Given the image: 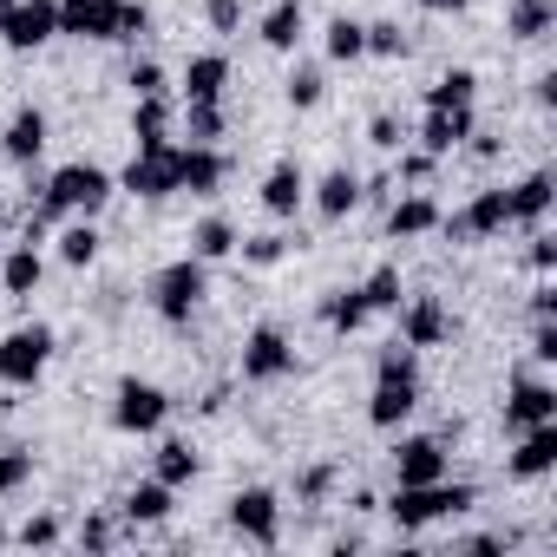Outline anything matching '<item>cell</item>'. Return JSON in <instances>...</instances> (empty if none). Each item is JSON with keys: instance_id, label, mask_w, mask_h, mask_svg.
Wrapping results in <instances>:
<instances>
[{"instance_id": "obj_1", "label": "cell", "mask_w": 557, "mask_h": 557, "mask_svg": "<svg viewBox=\"0 0 557 557\" xmlns=\"http://www.w3.org/2000/svg\"><path fill=\"white\" fill-rule=\"evenodd\" d=\"M106 197H112V171H99V164H60L47 177V197H40L34 223H27V243H40V230L60 223V216H92Z\"/></svg>"}, {"instance_id": "obj_2", "label": "cell", "mask_w": 557, "mask_h": 557, "mask_svg": "<svg viewBox=\"0 0 557 557\" xmlns=\"http://www.w3.org/2000/svg\"><path fill=\"white\" fill-rule=\"evenodd\" d=\"M413 407H420V361H413V348H407V342H387V355H381V368H374L368 420H374L381 433H394Z\"/></svg>"}, {"instance_id": "obj_3", "label": "cell", "mask_w": 557, "mask_h": 557, "mask_svg": "<svg viewBox=\"0 0 557 557\" xmlns=\"http://www.w3.org/2000/svg\"><path fill=\"white\" fill-rule=\"evenodd\" d=\"M151 14L138 0H60V34L73 40H138Z\"/></svg>"}, {"instance_id": "obj_4", "label": "cell", "mask_w": 557, "mask_h": 557, "mask_svg": "<svg viewBox=\"0 0 557 557\" xmlns=\"http://www.w3.org/2000/svg\"><path fill=\"white\" fill-rule=\"evenodd\" d=\"M466 505H472V485L433 479V485H400V498H394L387 511H394L400 531H426V524H440V518H459Z\"/></svg>"}, {"instance_id": "obj_5", "label": "cell", "mask_w": 557, "mask_h": 557, "mask_svg": "<svg viewBox=\"0 0 557 557\" xmlns=\"http://www.w3.org/2000/svg\"><path fill=\"white\" fill-rule=\"evenodd\" d=\"M60 34V0H0V40L14 53H34Z\"/></svg>"}, {"instance_id": "obj_6", "label": "cell", "mask_w": 557, "mask_h": 557, "mask_svg": "<svg viewBox=\"0 0 557 557\" xmlns=\"http://www.w3.org/2000/svg\"><path fill=\"white\" fill-rule=\"evenodd\" d=\"M197 302H203V262H197V256L164 262V269L151 275V309H158L164 322H190Z\"/></svg>"}, {"instance_id": "obj_7", "label": "cell", "mask_w": 557, "mask_h": 557, "mask_svg": "<svg viewBox=\"0 0 557 557\" xmlns=\"http://www.w3.org/2000/svg\"><path fill=\"white\" fill-rule=\"evenodd\" d=\"M47 355H53V329H14L0 342V387H34L47 374Z\"/></svg>"}, {"instance_id": "obj_8", "label": "cell", "mask_w": 557, "mask_h": 557, "mask_svg": "<svg viewBox=\"0 0 557 557\" xmlns=\"http://www.w3.org/2000/svg\"><path fill=\"white\" fill-rule=\"evenodd\" d=\"M230 524L249 537V544H283V498L275 492H262V485H249V492H236L230 498Z\"/></svg>"}, {"instance_id": "obj_9", "label": "cell", "mask_w": 557, "mask_h": 557, "mask_svg": "<svg viewBox=\"0 0 557 557\" xmlns=\"http://www.w3.org/2000/svg\"><path fill=\"white\" fill-rule=\"evenodd\" d=\"M171 413V394L151 387V381H119V400H112V426L119 433H158Z\"/></svg>"}, {"instance_id": "obj_10", "label": "cell", "mask_w": 557, "mask_h": 557, "mask_svg": "<svg viewBox=\"0 0 557 557\" xmlns=\"http://www.w3.org/2000/svg\"><path fill=\"white\" fill-rule=\"evenodd\" d=\"M289 368H296V348H289V335L275 329V322H262L243 342V381H283Z\"/></svg>"}, {"instance_id": "obj_11", "label": "cell", "mask_w": 557, "mask_h": 557, "mask_svg": "<svg viewBox=\"0 0 557 557\" xmlns=\"http://www.w3.org/2000/svg\"><path fill=\"white\" fill-rule=\"evenodd\" d=\"M511 223V197L505 190H479L459 216H440V230L453 236V243H472V236H498Z\"/></svg>"}, {"instance_id": "obj_12", "label": "cell", "mask_w": 557, "mask_h": 557, "mask_svg": "<svg viewBox=\"0 0 557 557\" xmlns=\"http://www.w3.org/2000/svg\"><path fill=\"white\" fill-rule=\"evenodd\" d=\"M132 197H171L177 190V145H151V151H138L132 164H125V177H119Z\"/></svg>"}, {"instance_id": "obj_13", "label": "cell", "mask_w": 557, "mask_h": 557, "mask_svg": "<svg viewBox=\"0 0 557 557\" xmlns=\"http://www.w3.org/2000/svg\"><path fill=\"white\" fill-rule=\"evenodd\" d=\"M550 466H557V420L524 426V433H518V453L505 459V472H511V479H544Z\"/></svg>"}, {"instance_id": "obj_14", "label": "cell", "mask_w": 557, "mask_h": 557, "mask_svg": "<svg viewBox=\"0 0 557 557\" xmlns=\"http://www.w3.org/2000/svg\"><path fill=\"white\" fill-rule=\"evenodd\" d=\"M544 420H557V387L550 381H518L511 400H505V426L524 433V426H544Z\"/></svg>"}, {"instance_id": "obj_15", "label": "cell", "mask_w": 557, "mask_h": 557, "mask_svg": "<svg viewBox=\"0 0 557 557\" xmlns=\"http://www.w3.org/2000/svg\"><path fill=\"white\" fill-rule=\"evenodd\" d=\"M466 132H472V106H426L420 145H426L433 158H446V151H459V145H466Z\"/></svg>"}, {"instance_id": "obj_16", "label": "cell", "mask_w": 557, "mask_h": 557, "mask_svg": "<svg viewBox=\"0 0 557 557\" xmlns=\"http://www.w3.org/2000/svg\"><path fill=\"white\" fill-rule=\"evenodd\" d=\"M446 329H453V322H446L440 296H413V302H407V315H400V342H407L413 355H420V348H440V342H446Z\"/></svg>"}, {"instance_id": "obj_17", "label": "cell", "mask_w": 557, "mask_h": 557, "mask_svg": "<svg viewBox=\"0 0 557 557\" xmlns=\"http://www.w3.org/2000/svg\"><path fill=\"white\" fill-rule=\"evenodd\" d=\"M394 479H400V485H433V479H446V446H440V440H400Z\"/></svg>"}, {"instance_id": "obj_18", "label": "cell", "mask_w": 557, "mask_h": 557, "mask_svg": "<svg viewBox=\"0 0 557 557\" xmlns=\"http://www.w3.org/2000/svg\"><path fill=\"white\" fill-rule=\"evenodd\" d=\"M223 158L210 151V145H177V190H190V197H210L216 184H223Z\"/></svg>"}, {"instance_id": "obj_19", "label": "cell", "mask_w": 557, "mask_h": 557, "mask_svg": "<svg viewBox=\"0 0 557 557\" xmlns=\"http://www.w3.org/2000/svg\"><path fill=\"white\" fill-rule=\"evenodd\" d=\"M223 86H230V60L223 53H197L184 66V106H216Z\"/></svg>"}, {"instance_id": "obj_20", "label": "cell", "mask_w": 557, "mask_h": 557, "mask_svg": "<svg viewBox=\"0 0 557 557\" xmlns=\"http://www.w3.org/2000/svg\"><path fill=\"white\" fill-rule=\"evenodd\" d=\"M302 190H309V184H302V164L283 158V164L262 177V210H269V216H296V210H302Z\"/></svg>"}, {"instance_id": "obj_21", "label": "cell", "mask_w": 557, "mask_h": 557, "mask_svg": "<svg viewBox=\"0 0 557 557\" xmlns=\"http://www.w3.org/2000/svg\"><path fill=\"white\" fill-rule=\"evenodd\" d=\"M0 145H8L14 164H34V158L47 151V112H40V106H21V112L8 119V138H0Z\"/></svg>"}, {"instance_id": "obj_22", "label": "cell", "mask_w": 557, "mask_h": 557, "mask_svg": "<svg viewBox=\"0 0 557 557\" xmlns=\"http://www.w3.org/2000/svg\"><path fill=\"white\" fill-rule=\"evenodd\" d=\"M296 40H302V0H275L262 14V47L269 53H296Z\"/></svg>"}, {"instance_id": "obj_23", "label": "cell", "mask_w": 557, "mask_h": 557, "mask_svg": "<svg viewBox=\"0 0 557 557\" xmlns=\"http://www.w3.org/2000/svg\"><path fill=\"white\" fill-rule=\"evenodd\" d=\"M40 275H47V262H40V249H34V243H21L8 262H0V283H8V296H14V302H27V296L40 289Z\"/></svg>"}, {"instance_id": "obj_24", "label": "cell", "mask_w": 557, "mask_h": 557, "mask_svg": "<svg viewBox=\"0 0 557 557\" xmlns=\"http://www.w3.org/2000/svg\"><path fill=\"white\" fill-rule=\"evenodd\" d=\"M355 203H361V177H355V171H329V177L315 184V210H322L329 223H342Z\"/></svg>"}, {"instance_id": "obj_25", "label": "cell", "mask_w": 557, "mask_h": 557, "mask_svg": "<svg viewBox=\"0 0 557 557\" xmlns=\"http://www.w3.org/2000/svg\"><path fill=\"white\" fill-rule=\"evenodd\" d=\"M550 190H557L550 171H531L524 184H511V190H505V197H511V223H537V216L550 210Z\"/></svg>"}, {"instance_id": "obj_26", "label": "cell", "mask_w": 557, "mask_h": 557, "mask_svg": "<svg viewBox=\"0 0 557 557\" xmlns=\"http://www.w3.org/2000/svg\"><path fill=\"white\" fill-rule=\"evenodd\" d=\"M132 138H138V151L171 145V106H164V92H158V99H138V112H132Z\"/></svg>"}, {"instance_id": "obj_27", "label": "cell", "mask_w": 557, "mask_h": 557, "mask_svg": "<svg viewBox=\"0 0 557 557\" xmlns=\"http://www.w3.org/2000/svg\"><path fill=\"white\" fill-rule=\"evenodd\" d=\"M426 230H440V203L433 197H407V203L387 210V236H426Z\"/></svg>"}, {"instance_id": "obj_28", "label": "cell", "mask_w": 557, "mask_h": 557, "mask_svg": "<svg viewBox=\"0 0 557 557\" xmlns=\"http://www.w3.org/2000/svg\"><path fill=\"white\" fill-rule=\"evenodd\" d=\"M236 249V223L230 216H203L197 230H190V256L197 262H216V256H230Z\"/></svg>"}, {"instance_id": "obj_29", "label": "cell", "mask_w": 557, "mask_h": 557, "mask_svg": "<svg viewBox=\"0 0 557 557\" xmlns=\"http://www.w3.org/2000/svg\"><path fill=\"white\" fill-rule=\"evenodd\" d=\"M557 21V0H511V40H544Z\"/></svg>"}, {"instance_id": "obj_30", "label": "cell", "mask_w": 557, "mask_h": 557, "mask_svg": "<svg viewBox=\"0 0 557 557\" xmlns=\"http://www.w3.org/2000/svg\"><path fill=\"white\" fill-rule=\"evenodd\" d=\"M125 518H132V524H158V518H171V485H164V479L138 485V492L125 498Z\"/></svg>"}, {"instance_id": "obj_31", "label": "cell", "mask_w": 557, "mask_h": 557, "mask_svg": "<svg viewBox=\"0 0 557 557\" xmlns=\"http://www.w3.org/2000/svg\"><path fill=\"white\" fill-rule=\"evenodd\" d=\"M322 322H329L335 335H355V329L368 322V302H361V289H342V296H329V302H322Z\"/></svg>"}, {"instance_id": "obj_32", "label": "cell", "mask_w": 557, "mask_h": 557, "mask_svg": "<svg viewBox=\"0 0 557 557\" xmlns=\"http://www.w3.org/2000/svg\"><path fill=\"white\" fill-rule=\"evenodd\" d=\"M158 479H164V485H190V479H197L190 440H164V446H158Z\"/></svg>"}, {"instance_id": "obj_33", "label": "cell", "mask_w": 557, "mask_h": 557, "mask_svg": "<svg viewBox=\"0 0 557 557\" xmlns=\"http://www.w3.org/2000/svg\"><path fill=\"white\" fill-rule=\"evenodd\" d=\"M329 53H335V60H361V53H368V27L348 21V14H335V21H329Z\"/></svg>"}, {"instance_id": "obj_34", "label": "cell", "mask_w": 557, "mask_h": 557, "mask_svg": "<svg viewBox=\"0 0 557 557\" xmlns=\"http://www.w3.org/2000/svg\"><path fill=\"white\" fill-rule=\"evenodd\" d=\"M472 92H479V79H472L466 66H453L446 79H433V86H426V106H472Z\"/></svg>"}, {"instance_id": "obj_35", "label": "cell", "mask_w": 557, "mask_h": 557, "mask_svg": "<svg viewBox=\"0 0 557 557\" xmlns=\"http://www.w3.org/2000/svg\"><path fill=\"white\" fill-rule=\"evenodd\" d=\"M361 302H368V315H381V309H400V269H374L368 283H361Z\"/></svg>"}, {"instance_id": "obj_36", "label": "cell", "mask_w": 557, "mask_h": 557, "mask_svg": "<svg viewBox=\"0 0 557 557\" xmlns=\"http://www.w3.org/2000/svg\"><path fill=\"white\" fill-rule=\"evenodd\" d=\"M92 256H99V230H92V223H73V230L60 236V262H66V269H86Z\"/></svg>"}, {"instance_id": "obj_37", "label": "cell", "mask_w": 557, "mask_h": 557, "mask_svg": "<svg viewBox=\"0 0 557 557\" xmlns=\"http://www.w3.org/2000/svg\"><path fill=\"white\" fill-rule=\"evenodd\" d=\"M283 92H289V106H296V112H309V106H322V73H315V66H296Z\"/></svg>"}, {"instance_id": "obj_38", "label": "cell", "mask_w": 557, "mask_h": 557, "mask_svg": "<svg viewBox=\"0 0 557 557\" xmlns=\"http://www.w3.org/2000/svg\"><path fill=\"white\" fill-rule=\"evenodd\" d=\"M184 125H190V145H210L223 138V106H184Z\"/></svg>"}, {"instance_id": "obj_39", "label": "cell", "mask_w": 557, "mask_h": 557, "mask_svg": "<svg viewBox=\"0 0 557 557\" xmlns=\"http://www.w3.org/2000/svg\"><path fill=\"white\" fill-rule=\"evenodd\" d=\"M34 479V453H0V498H14Z\"/></svg>"}, {"instance_id": "obj_40", "label": "cell", "mask_w": 557, "mask_h": 557, "mask_svg": "<svg viewBox=\"0 0 557 557\" xmlns=\"http://www.w3.org/2000/svg\"><path fill=\"white\" fill-rule=\"evenodd\" d=\"M368 53H381V60H400V53H407V34H400V21H374V27H368Z\"/></svg>"}, {"instance_id": "obj_41", "label": "cell", "mask_w": 557, "mask_h": 557, "mask_svg": "<svg viewBox=\"0 0 557 557\" xmlns=\"http://www.w3.org/2000/svg\"><path fill=\"white\" fill-rule=\"evenodd\" d=\"M283 256H289V236H249L243 243V262L249 269H269V262H283Z\"/></svg>"}, {"instance_id": "obj_42", "label": "cell", "mask_w": 557, "mask_h": 557, "mask_svg": "<svg viewBox=\"0 0 557 557\" xmlns=\"http://www.w3.org/2000/svg\"><path fill=\"white\" fill-rule=\"evenodd\" d=\"M132 92H138V99H158V92H164V66H158V60H138V66H132Z\"/></svg>"}, {"instance_id": "obj_43", "label": "cell", "mask_w": 557, "mask_h": 557, "mask_svg": "<svg viewBox=\"0 0 557 557\" xmlns=\"http://www.w3.org/2000/svg\"><path fill=\"white\" fill-rule=\"evenodd\" d=\"M400 138H407V132H400V119H394V112H381V119L368 125V145H374V151H400Z\"/></svg>"}, {"instance_id": "obj_44", "label": "cell", "mask_w": 557, "mask_h": 557, "mask_svg": "<svg viewBox=\"0 0 557 557\" xmlns=\"http://www.w3.org/2000/svg\"><path fill=\"white\" fill-rule=\"evenodd\" d=\"M21 544H27V550L60 544V518H27V524H21Z\"/></svg>"}, {"instance_id": "obj_45", "label": "cell", "mask_w": 557, "mask_h": 557, "mask_svg": "<svg viewBox=\"0 0 557 557\" xmlns=\"http://www.w3.org/2000/svg\"><path fill=\"white\" fill-rule=\"evenodd\" d=\"M296 492H302V498H329V492H335V466H309Z\"/></svg>"}, {"instance_id": "obj_46", "label": "cell", "mask_w": 557, "mask_h": 557, "mask_svg": "<svg viewBox=\"0 0 557 557\" xmlns=\"http://www.w3.org/2000/svg\"><path fill=\"white\" fill-rule=\"evenodd\" d=\"M210 27L216 34H236L243 27V0H210Z\"/></svg>"}, {"instance_id": "obj_47", "label": "cell", "mask_w": 557, "mask_h": 557, "mask_svg": "<svg viewBox=\"0 0 557 557\" xmlns=\"http://www.w3.org/2000/svg\"><path fill=\"white\" fill-rule=\"evenodd\" d=\"M112 537H119V531H112V518H86V524H79V544H86V550H106Z\"/></svg>"}, {"instance_id": "obj_48", "label": "cell", "mask_w": 557, "mask_h": 557, "mask_svg": "<svg viewBox=\"0 0 557 557\" xmlns=\"http://www.w3.org/2000/svg\"><path fill=\"white\" fill-rule=\"evenodd\" d=\"M400 177H407V184H426V177H433V151H413V158H400Z\"/></svg>"}, {"instance_id": "obj_49", "label": "cell", "mask_w": 557, "mask_h": 557, "mask_svg": "<svg viewBox=\"0 0 557 557\" xmlns=\"http://www.w3.org/2000/svg\"><path fill=\"white\" fill-rule=\"evenodd\" d=\"M531 355H537V361H557V329H550V322H537V335H531Z\"/></svg>"}, {"instance_id": "obj_50", "label": "cell", "mask_w": 557, "mask_h": 557, "mask_svg": "<svg viewBox=\"0 0 557 557\" xmlns=\"http://www.w3.org/2000/svg\"><path fill=\"white\" fill-rule=\"evenodd\" d=\"M531 262H537V269H557V243H550V236H537V243H531Z\"/></svg>"}, {"instance_id": "obj_51", "label": "cell", "mask_w": 557, "mask_h": 557, "mask_svg": "<svg viewBox=\"0 0 557 557\" xmlns=\"http://www.w3.org/2000/svg\"><path fill=\"white\" fill-rule=\"evenodd\" d=\"M531 315L550 322V315H557V289H537V296H531Z\"/></svg>"}, {"instance_id": "obj_52", "label": "cell", "mask_w": 557, "mask_h": 557, "mask_svg": "<svg viewBox=\"0 0 557 557\" xmlns=\"http://www.w3.org/2000/svg\"><path fill=\"white\" fill-rule=\"evenodd\" d=\"M420 8H426V14H459L466 0H420Z\"/></svg>"}, {"instance_id": "obj_53", "label": "cell", "mask_w": 557, "mask_h": 557, "mask_svg": "<svg viewBox=\"0 0 557 557\" xmlns=\"http://www.w3.org/2000/svg\"><path fill=\"white\" fill-rule=\"evenodd\" d=\"M8 544H14V537H8V531H0V550H8Z\"/></svg>"}]
</instances>
